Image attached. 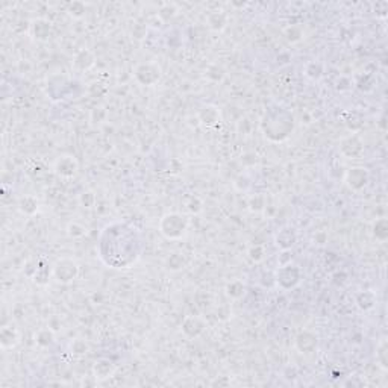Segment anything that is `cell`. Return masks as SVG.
<instances>
[{
	"label": "cell",
	"mask_w": 388,
	"mask_h": 388,
	"mask_svg": "<svg viewBox=\"0 0 388 388\" xmlns=\"http://www.w3.org/2000/svg\"><path fill=\"white\" fill-rule=\"evenodd\" d=\"M188 227V220L181 216V214H167L166 217H163L161 223H160V229L161 234L167 238H179L185 234Z\"/></svg>",
	"instance_id": "cell-1"
},
{
	"label": "cell",
	"mask_w": 388,
	"mask_h": 388,
	"mask_svg": "<svg viewBox=\"0 0 388 388\" xmlns=\"http://www.w3.org/2000/svg\"><path fill=\"white\" fill-rule=\"evenodd\" d=\"M78 275V266L70 259H62L55 266V276L59 282H70Z\"/></svg>",
	"instance_id": "cell-2"
},
{
	"label": "cell",
	"mask_w": 388,
	"mask_h": 388,
	"mask_svg": "<svg viewBox=\"0 0 388 388\" xmlns=\"http://www.w3.org/2000/svg\"><path fill=\"white\" fill-rule=\"evenodd\" d=\"M135 76L141 83L153 85L158 79H160V68H156L153 64H143L137 68Z\"/></svg>",
	"instance_id": "cell-3"
},
{
	"label": "cell",
	"mask_w": 388,
	"mask_h": 388,
	"mask_svg": "<svg viewBox=\"0 0 388 388\" xmlns=\"http://www.w3.org/2000/svg\"><path fill=\"white\" fill-rule=\"evenodd\" d=\"M367 178H368V174L364 168H352L346 176V181L350 185V188L358 190L367 184Z\"/></svg>",
	"instance_id": "cell-4"
},
{
	"label": "cell",
	"mask_w": 388,
	"mask_h": 388,
	"mask_svg": "<svg viewBox=\"0 0 388 388\" xmlns=\"http://www.w3.org/2000/svg\"><path fill=\"white\" fill-rule=\"evenodd\" d=\"M76 168H78V164L72 156H62L56 163V173L61 176H65V178L73 176L76 173Z\"/></svg>",
	"instance_id": "cell-5"
},
{
	"label": "cell",
	"mask_w": 388,
	"mask_h": 388,
	"mask_svg": "<svg viewBox=\"0 0 388 388\" xmlns=\"http://www.w3.org/2000/svg\"><path fill=\"white\" fill-rule=\"evenodd\" d=\"M203 329H205V325L199 317H190V319H187L182 325V331L188 335V337H197L199 333L203 332Z\"/></svg>",
	"instance_id": "cell-6"
},
{
	"label": "cell",
	"mask_w": 388,
	"mask_h": 388,
	"mask_svg": "<svg viewBox=\"0 0 388 388\" xmlns=\"http://www.w3.org/2000/svg\"><path fill=\"white\" fill-rule=\"evenodd\" d=\"M112 372H114V365L108 360H100L94 365V375H96V379H99V381L110 378L112 375Z\"/></svg>",
	"instance_id": "cell-7"
},
{
	"label": "cell",
	"mask_w": 388,
	"mask_h": 388,
	"mask_svg": "<svg viewBox=\"0 0 388 388\" xmlns=\"http://www.w3.org/2000/svg\"><path fill=\"white\" fill-rule=\"evenodd\" d=\"M315 346H317V338L308 332H304L297 337V347L302 352H311Z\"/></svg>",
	"instance_id": "cell-8"
},
{
	"label": "cell",
	"mask_w": 388,
	"mask_h": 388,
	"mask_svg": "<svg viewBox=\"0 0 388 388\" xmlns=\"http://www.w3.org/2000/svg\"><path fill=\"white\" fill-rule=\"evenodd\" d=\"M32 30H33V35H35V38H38V40H47L49 37V33H50V25L44 20H38V22H35L32 25Z\"/></svg>",
	"instance_id": "cell-9"
},
{
	"label": "cell",
	"mask_w": 388,
	"mask_h": 388,
	"mask_svg": "<svg viewBox=\"0 0 388 388\" xmlns=\"http://www.w3.org/2000/svg\"><path fill=\"white\" fill-rule=\"evenodd\" d=\"M200 120L205 123V125H216V121L219 120V110L213 108V107H206L200 111Z\"/></svg>",
	"instance_id": "cell-10"
},
{
	"label": "cell",
	"mask_w": 388,
	"mask_h": 388,
	"mask_svg": "<svg viewBox=\"0 0 388 388\" xmlns=\"http://www.w3.org/2000/svg\"><path fill=\"white\" fill-rule=\"evenodd\" d=\"M20 209L23 211V213H26V214H33L35 211L38 209L37 200L32 199V197H25V199H22V202H20Z\"/></svg>",
	"instance_id": "cell-11"
},
{
	"label": "cell",
	"mask_w": 388,
	"mask_h": 388,
	"mask_svg": "<svg viewBox=\"0 0 388 388\" xmlns=\"http://www.w3.org/2000/svg\"><path fill=\"white\" fill-rule=\"evenodd\" d=\"M294 240H296V237H294V234L291 232L290 234V237H285V229L284 231H280V234L277 235V238H276V241H277V246H280L282 249H288L290 246H293L294 244Z\"/></svg>",
	"instance_id": "cell-12"
},
{
	"label": "cell",
	"mask_w": 388,
	"mask_h": 388,
	"mask_svg": "<svg viewBox=\"0 0 388 388\" xmlns=\"http://www.w3.org/2000/svg\"><path fill=\"white\" fill-rule=\"evenodd\" d=\"M244 293V287L240 282H232V284L227 285V294L232 297H240Z\"/></svg>",
	"instance_id": "cell-13"
},
{
	"label": "cell",
	"mask_w": 388,
	"mask_h": 388,
	"mask_svg": "<svg viewBox=\"0 0 388 388\" xmlns=\"http://www.w3.org/2000/svg\"><path fill=\"white\" fill-rule=\"evenodd\" d=\"M68 234L72 237H81L85 234V229L82 226H79L78 223H73V224L68 226Z\"/></svg>",
	"instance_id": "cell-14"
},
{
	"label": "cell",
	"mask_w": 388,
	"mask_h": 388,
	"mask_svg": "<svg viewBox=\"0 0 388 388\" xmlns=\"http://www.w3.org/2000/svg\"><path fill=\"white\" fill-rule=\"evenodd\" d=\"M72 347H73V350L76 352V354H85V352L88 350V346L85 343H82V341H81V347H79V341H76Z\"/></svg>",
	"instance_id": "cell-15"
}]
</instances>
